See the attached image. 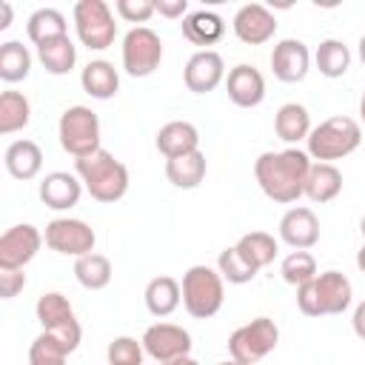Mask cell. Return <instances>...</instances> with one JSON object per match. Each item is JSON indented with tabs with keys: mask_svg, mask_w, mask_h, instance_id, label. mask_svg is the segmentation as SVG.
I'll use <instances>...</instances> for the list:
<instances>
[{
	"mask_svg": "<svg viewBox=\"0 0 365 365\" xmlns=\"http://www.w3.org/2000/svg\"><path fill=\"white\" fill-rule=\"evenodd\" d=\"M0 11H3V17H0V31H6V29L11 26V6H9V3H0Z\"/></svg>",
	"mask_w": 365,
	"mask_h": 365,
	"instance_id": "7bdbcfd3",
	"label": "cell"
},
{
	"mask_svg": "<svg viewBox=\"0 0 365 365\" xmlns=\"http://www.w3.org/2000/svg\"><path fill=\"white\" fill-rule=\"evenodd\" d=\"M182 80H185L188 91L208 94L225 80V63L214 48H200L188 57V63L182 68Z\"/></svg>",
	"mask_w": 365,
	"mask_h": 365,
	"instance_id": "5bb4252c",
	"label": "cell"
},
{
	"mask_svg": "<svg viewBox=\"0 0 365 365\" xmlns=\"http://www.w3.org/2000/svg\"><path fill=\"white\" fill-rule=\"evenodd\" d=\"M356 268L365 274V242H362V248L356 251Z\"/></svg>",
	"mask_w": 365,
	"mask_h": 365,
	"instance_id": "f6af8a7d",
	"label": "cell"
},
{
	"mask_svg": "<svg viewBox=\"0 0 365 365\" xmlns=\"http://www.w3.org/2000/svg\"><path fill=\"white\" fill-rule=\"evenodd\" d=\"M74 174L97 202H117L128 191V168L106 148L74 160Z\"/></svg>",
	"mask_w": 365,
	"mask_h": 365,
	"instance_id": "7a4b0ae2",
	"label": "cell"
},
{
	"mask_svg": "<svg viewBox=\"0 0 365 365\" xmlns=\"http://www.w3.org/2000/svg\"><path fill=\"white\" fill-rule=\"evenodd\" d=\"M31 120V103L20 91H3L0 94V134L23 131Z\"/></svg>",
	"mask_w": 365,
	"mask_h": 365,
	"instance_id": "d6a6232c",
	"label": "cell"
},
{
	"mask_svg": "<svg viewBox=\"0 0 365 365\" xmlns=\"http://www.w3.org/2000/svg\"><path fill=\"white\" fill-rule=\"evenodd\" d=\"M157 365H200V362L188 354V356H177V359H168V362H157Z\"/></svg>",
	"mask_w": 365,
	"mask_h": 365,
	"instance_id": "ee69618b",
	"label": "cell"
},
{
	"mask_svg": "<svg viewBox=\"0 0 365 365\" xmlns=\"http://www.w3.org/2000/svg\"><path fill=\"white\" fill-rule=\"evenodd\" d=\"M114 9H117V14H120L125 23H145V20H151V14L157 11L151 0H117Z\"/></svg>",
	"mask_w": 365,
	"mask_h": 365,
	"instance_id": "f35d334b",
	"label": "cell"
},
{
	"mask_svg": "<svg viewBox=\"0 0 365 365\" xmlns=\"http://www.w3.org/2000/svg\"><path fill=\"white\" fill-rule=\"evenodd\" d=\"M359 120L365 123V88H362V97H359Z\"/></svg>",
	"mask_w": 365,
	"mask_h": 365,
	"instance_id": "7dc6e473",
	"label": "cell"
},
{
	"mask_svg": "<svg viewBox=\"0 0 365 365\" xmlns=\"http://www.w3.org/2000/svg\"><path fill=\"white\" fill-rule=\"evenodd\" d=\"M74 31L80 43L91 51H103L117 40V23L106 0H77L74 3Z\"/></svg>",
	"mask_w": 365,
	"mask_h": 365,
	"instance_id": "ba28073f",
	"label": "cell"
},
{
	"mask_svg": "<svg viewBox=\"0 0 365 365\" xmlns=\"http://www.w3.org/2000/svg\"><path fill=\"white\" fill-rule=\"evenodd\" d=\"M277 345H279V328L271 317H257V319L240 325L228 336V354H231V359H237L242 365H257Z\"/></svg>",
	"mask_w": 365,
	"mask_h": 365,
	"instance_id": "52a82bcc",
	"label": "cell"
},
{
	"mask_svg": "<svg viewBox=\"0 0 365 365\" xmlns=\"http://www.w3.org/2000/svg\"><path fill=\"white\" fill-rule=\"evenodd\" d=\"M279 274L288 285H305L317 277V259L311 251H291L282 257V265H279Z\"/></svg>",
	"mask_w": 365,
	"mask_h": 365,
	"instance_id": "e575fe53",
	"label": "cell"
},
{
	"mask_svg": "<svg viewBox=\"0 0 365 365\" xmlns=\"http://www.w3.org/2000/svg\"><path fill=\"white\" fill-rule=\"evenodd\" d=\"M57 137H60L63 151L71 154L74 160L88 157L103 148L100 145V117L88 106H68L60 114Z\"/></svg>",
	"mask_w": 365,
	"mask_h": 365,
	"instance_id": "8992f818",
	"label": "cell"
},
{
	"mask_svg": "<svg viewBox=\"0 0 365 365\" xmlns=\"http://www.w3.org/2000/svg\"><path fill=\"white\" fill-rule=\"evenodd\" d=\"M351 279L339 271H322L297 288V308L305 317H336L351 305Z\"/></svg>",
	"mask_w": 365,
	"mask_h": 365,
	"instance_id": "3957f363",
	"label": "cell"
},
{
	"mask_svg": "<svg viewBox=\"0 0 365 365\" xmlns=\"http://www.w3.org/2000/svg\"><path fill=\"white\" fill-rule=\"evenodd\" d=\"M362 143V128L354 117H345V114H336V117H328L322 120L317 128H311L308 140H305V151L314 163H334V160H342L348 154H354Z\"/></svg>",
	"mask_w": 365,
	"mask_h": 365,
	"instance_id": "277c9868",
	"label": "cell"
},
{
	"mask_svg": "<svg viewBox=\"0 0 365 365\" xmlns=\"http://www.w3.org/2000/svg\"><path fill=\"white\" fill-rule=\"evenodd\" d=\"M143 299H145V308H148L154 317H168V314H174V311L180 308V302H182V288H180V282H177L174 277L160 274V277H154V279L145 285Z\"/></svg>",
	"mask_w": 365,
	"mask_h": 365,
	"instance_id": "484cf974",
	"label": "cell"
},
{
	"mask_svg": "<svg viewBox=\"0 0 365 365\" xmlns=\"http://www.w3.org/2000/svg\"><path fill=\"white\" fill-rule=\"evenodd\" d=\"M217 365H242V362H237V359H228V362H217Z\"/></svg>",
	"mask_w": 365,
	"mask_h": 365,
	"instance_id": "681fc988",
	"label": "cell"
},
{
	"mask_svg": "<svg viewBox=\"0 0 365 365\" xmlns=\"http://www.w3.org/2000/svg\"><path fill=\"white\" fill-rule=\"evenodd\" d=\"M237 254L248 262V265H254L257 271H262L265 265H271L274 259H277V251H279V245H277V240L268 234V231H248V234H242L240 240H237Z\"/></svg>",
	"mask_w": 365,
	"mask_h": 365,
	"instance_id": "83f0119b",
	"label": "cell"
},
{
	"mask_svg": "<svg viewBox=\"0 0 365 365\" xmlns=\"http://www.w3.org/2000/svg\"><path fill=\"white\" fill-rule=\"evenodd\" d=\"M71 351L48 331H43L40 336H34V342L29 345V365H66V356Z\"/></svg>",
	"mask_w": 365,
	"mask_h": 365,
	"instance_id": "d590c367",
	"label": "cell"
},
{
	"mask_svg": "<svg viewBox=\"0 0 365 365\" xmlns=\"http://www.w3.org/2000/svg\"><path fill=\"white\" fill-rule=\"evenodd\" d=\"M111 274H114V271H111V259H108L106 254L91 251V254L74 259V277H77V282H80L83 288H88V291H103V288L111 282Z\"/></svg>",
	"mask_w": 365,
	"mask_h": 365,
	"instance_id": "f1b7e54d",
	"label": "cell"
},
{
	"mask_svg": "<svg viewBox=\"0 0 365 365\" xmlns=\"http://www.w3.org/2000/svg\"><path fill=\"white\" fill-rule=\"evenodd\" d=\"M182 308L194 319H208L222 308L225 299V279L211 265H191L182 274Z\"/></svg>",
	"mask_w": 365,
	"mask_h": 365,
	"instance_id": "5b68a950",
	"label": "cell"
},
{
	"mask_svg": "<svg viewBox=\"0 0 365 365\" xmlns=\"http://www.w3.org/2000/svg\"><path fill=\"white\" fill-rule=\"evenodd\" d=\"M31 71V51L20 40H6L0 46V80L20 83Z\"/></svg>",
	"mask_w": 365,
	"mask_h": 365,
	"instance_id": "1f68e13d",
	"label": "cell"
},
{
	"mask_svg": "<svg viewBox=\"0 0 365 365\" xmlns=\"http://www.w3.org/2000/svg\"><path fill=\"white\" fill-rule=\"evenodd\" d=\"M314 63H317V68H319L322 77L336 80V77H342V74L351 68V51H348V46H345L342 40L328 37V40H322V43L317 46Z\"/></svg>",
	"mask_w": 365,
	"mask_h": 365,
	"instance_id": "f546056e",
	"label": "cell"
},
{
	"mask_svg": "<svg viewBox=\"0 0 365 365\" xmlns=\"http://www.w3.org/2000/svg\"><path fill=\"white\" fill-rule=\"evenodd\" d=\"M80 86L94 100H111L120 91V74L108 60H91L80 71Z\"/></svg>",
	"mask_w": 365,
	"mask_h": 365,
	"instance_id": "44dd1931",
	"label": "cell"
},
{
	"mask_svg": "<svg viewBox=\"0 0 365 365\" xmlns=\"http://www.w3.org/2000/svg\"><path fill=\"white\" fill-rule=\"evenodd\" d=\"M154 9H157V14H163L168 20H177V17L188 14V3L185 0H157Z\"/></svg>",
	"mask_w": 365,
	"mask_h": 365,
	"instance_id": "60d3db41",
	"label": "cell"
},
{
	"mask_svg": "<svg viewBox=\"0 0 365 365\" xmlns=\"http://www.w3.org/2000/svg\"><path fill=\"white\" fill-rule=\"evenodd\" d=\"M351 325H354V334H356L359 339H365V299L354 308V319H351Z\"/></svg>",
	"mask_w": 365,
	"mask_h": 365,
	"instance_id": "b9f144b4",
	"label": "cell"
},
{
	"mask_svg": "<svg viewBox=\"0 0 365 365\" xmlns=\"http://www.w3.org/2000/svg\"><path fill=\"white\" fill-rule=\"evenodd\" d=\"M34 314H37V322L43 325V331L57 328V325H66V322L74 319V308H71L68 297L60 294V291H46V294L37 299Z\"/></svg>",
	"mask_w": 365,
	"mask_h": 365,
	"instance_id": "836d02e7",
	"label": "cell"
},
{
	"mask_svg": "<svg viewBox=\"0 0 365 365\" xmlns=\"http://www.w3.org/2000/svg\"><path fill=\"white\" fill-rule=\"evenodd\" d=\"M3 165L14 180H34L43 168V148L34 140H14L6 145Z\"/></svg>",
	"mask_w": 365,
	"mask_h": 365,
	"instance_id": "ffe728a7",
	"label": "cell"
},
{
	"mask_svg": "<svg viewBox=\"0 0 365 365\" xmlns=\"http://www.w3.org/2000/svg\"><path fill=\"white\" fill-rule=\"evenodd\" d=\"M314 160L302 148H285V151H262L254 163V177L262 194L274 202H297L305 194V180Z\"/></svg>",
	"mask_w": 365,
	"mask_h": 365,
	"instance_id": "6da1fadb",
	"label": "cell"
},
{
	"mask_svg": "<svg viewBox=\"0 0 365 365\" xmlns=\"http://www.w3.org/2000/svg\"><path fill=\"white\" fill-rule=\"evenodd\" d=\"M279 240L294 251H308L319 242V220L308 205H294L279 220Z\"/></svg>",
	"mask_w": 365,
	"mask_h": 365,
	"instance_id": "2e32d148",
	"label": "cell"
},
{
	"mask_svg": "<svg viewBox=\"0 0 365 365\" xmlns=\"http://www.w3.org/2000/svg\"><path fill=\"white\" fill-rule=\"evenodd\" d=\"M46 245L63 257H86L94 251V242H97V234L88 222L83 220H74V217H57L46 225V234H43Z\"/></svg>",
	"mask_w": 365,
	"mask_h": 365,
	"instance_id": "30bf717a",
	"label": "cell"
},
{
	"mask_svg": "<svg viewBox=\"0 0 365 365\" xmlns=\"http://www.w3.org/2000/svg\"><path fill=\"white\" fill-rule=\"evenodd\" d=\"M40 200L46 208L51 211H68L80 202L83 197V180L77 174H68V171H51L40 180V188H37Z\"/></svg>",
	"mask_w": 365,
	"mask_h": 365,
	"instance_id": "ac0fdd59",
	"label": "cell"
},
{
	"mask_svg": "<svg viewBox=\"0 0 365 365\" xmlns=\"http://www.w3.org/2000/svg\"><path fill=\"white\" fill-rule=\"evenodd\" d=\"M26 288V274L23 268H0V297L11 299Z\"/></svg>",
	"mask_w": 365,
	"mask_h": 365,
	"instance_id": "ab89813d",
	"label": "cell"
},
{
	"mask_svg": "<svg viewBox=\"0 0 365 365\" xmlns=\"http://www.w3.org/2000/svg\"><path fill=\"white\" fill-rule=\"evenodd\" d=\"M182 37L194 46H214L222 34H225V23L217 11H208V9H197L191 14L182 17Z\"/></svg>",
	"mask_w": 365,
	"mask_h": 365,
	"instance_id": "603a6c76",
	"label": "cell"
},
{
	"mask_svg": "<svg viewBox=\"0 0 365 365\" xmlns=\"http://www.w3.org/2000/svg\"><path fill=\"white\" fill-rule=\"evenodd\" d=\"M274 131L282 143L294 145L299 140H308L311 134V114L302 103H285L274 114Z\"/></svg>",
	"mask_w": 365,
	"mask_h": 365,
	"instance_id": "cb8c5ba5",
	"label": "cell"
},
{
	"mask_svg": "<svg viewBox=\"0 0 365 365\" xmlns=\"http://www.w3.org/2000/svg\"><path fill=\"white\" fill-rule=\"evenodd\" d=\"M43 242V234L31 222L6 228L0 237V268H26L37 257Z\"/></svg>",
	"mask_w": 365,
	"mask_h": 365,
	"instance_id": "7c38bea8",
	"label": "cell"
},
{
	"mask_svg": "<svg viewBox=\"0 0 365 365\" xmlns=\"http://www.w3.org/2000/svg\"><path fill=\"white\" fill-rule=\"evenodd\" d=\"M342 191V171L334 163H314L305 180V197L311 202H331Z\"/></svg>",
	"mask_w": 365,
	"mask_h": 365,
	"instance_id": "d4e9b609",
	"label": "cell"
},
{
	"mask_svg": "<svg viewBox=\"0 0 365 365\" xmlns=\"http://www.w3.org/2000/svg\"><path fill=\"white\" fill-rule=\"evenodd\" d=\"M143 348L151 359L157 362H168V359H177V356H188L191 354V334L182 328V325H174V322H154L145 328L143 334Z\"/></svg>",
	"mask_w": 365,
	"mask_h": 365,
	"instance_id": "8fae6325",
	"label": "cell"
},
{
	"mask_svg": "<svg viewBox=\"0 0 365 365\" xmlns=\"http://www.w3.org/2000/svg\"><path fill=\"white\" fill-rule=\"evenodd\" d=\"M217 271H220L222 279L231 282V285H245V282H251V279L257 277V268L248 265V262L237 254L234 245H228V248L220 251V257H217Z\"/></svg>",
	"mask_w": 365,
	"mask_h": 365,
	"instance_id": "8d00e7d4",
	"label": "cell"
},
{
	"mask_svg": "<svg viewBox=\"0 0 365 365\" xmlns=\"http://www.w3.org/2000/svg\"><path fill=\"white\" fill-rule=\"evenodd\" d=\"M359 231H362V240H365V214H362V220H359Z\"/></svg>",
	"mask_w": 365,
	"mask_h": 365,
	"instance_id": "c3c4849f",
	"label": "cell"
},
{
	"mask_svg": "<svg viewBox=\"0 0 365 365\" xmlns=\"http://www.w3.org/2000/svg\"><path fill=\"white\" fill-rule=\"evenodd\" d=\"M143 342H137L134 336H114L108 342V365H143Z\"/></svg>",
	"mask_w": 365,
	"mask_h": 365,
	"instance_id": "74e56055",
	"label": "cell"
},
{
	"mask_svg": "<svg viewBox=\"0 0 365 365\" xmlns=\"http://www.w3.org/2000/svg\"><path fill=\"white\" fill-rule=\"evenodd\" d=\"M205 171H208V163H205V154H202L200 148L191 151V154L165 160V180H168L174 188H182V191L197 188V185L205 180Z\"/></svg>",
	"mask_w": 365,
	"mask_h": 365,
	"instance_id": "7402d4cb",
	"label": "cell"
},
{
	"mask_svg": "<svg viewBox=\"0 0 365 365\" xmlns=\"http://www.w3.org/2000/svg\"><path fill=\"white\" fill-rule=\"evenodd\" d=\"M163 63V40L148 26H134L123 37V68L128 77H148Z\"/></svg>",
	"mask_w": 365,
	"mask_h": 365,
	"instance_id": "9c48e42d",
	"label": "cell"
},
{
	"mask_svg": "<svg viewBox=\"0 0 365 365\" xmlns=\"http://www.w3.org/2000/svg\"><path fill=\"white\" fill-rule=\"evenodd\" d=\"M271 71L279 83H302L311 71V51L302 40L285 37L271 51Z\"/></svg>",
	"mask_w": 365,
	"mask_h": 365,
	"instance_id": "4fadbf2b",
	"label": "cell"
},
{
	"mask_svg": "<svg viewBox=\"0 0 365 365\" xmlns=\"http://www.w3.org/2000/svg\"><path fill=\"white\" fill-rule=\"evenodd\" d=\"M225 91H228V100L240 108H254L265 100V77L259 68L248 66V63H240L228 71L225 77Z\"/></svg>",
	"mask_w": 365,
	"mask_h": 365,
	"instance_id": "e0dca14e",
	"label": "cell"
},
{
	"mask_svg": "<svg viewBox=\"0 0 365 365\" xmlns=\"http://www.w3.org/2000/svg\"><path fill=\"white\" fill-rule=\"evenodd\" d=\"M231 26H234V34L245 46H262V43L274 40V34H277V17L262 3H245V6H240Z\"/></svg>",
	"mask_w": 365,
	"mask_h": 365,
	"instance_id": "9a60e30c",
	"label": "cell"
},
{
	"mask_svg": "<svg viewBox=\"0 0 365 365\" xmlns=\"http://www.w3.org/2000/svg\"><path fill=\"white\" fill-rule=\"evenodd\" d=\"M37 60L43 63V68L54 77L60 74H68L77 63V46L71 43L68 34L63 37H54V40H46L43 46H37Z\"/></svg>",
	"mask_w": 365,
	"mask_h": 365,
	"instance_id": "4316f807",
	"label": "cell"
},
{
	"mask_svg": "<svg viewBox=\"0 0 365 365\" xmlns=\"http://www.w3.org/2000/svg\"><path fill=\"white\" fill-rule=\"evenodd\" d=\"M154 145L165 160H174V157H182L200 148V131L188 120H171L157 131Z\"/></svg>",
	"mask_w": 365,
	"mask_h": 365,
	"instance_id": "d6986e66",
	"label": "cell"
},
{
	"mask_svg": "<svg viewBox=\"0 0 365 365\" xmlns=\"http://www.w3.org/2000/svg\"><path fill=\"white\" fill-rule=\"evenodd\" d=\"M26 34H29V40H31L34 46H43L46 40H54V37L68 34V23H66L63 11L46 6V9H37V11L29 17Z\"/></svg>",
	"mask_w": 365,
	"mask_h": 365,
	"instance_id": "4dcf8cb0",
	"label": "cell"
},
{
	"mask_svg": "<svg viewBox=\"0 0 365 365\" xmlns=\"http://www.w3.org/2000/svg\"><path fill=\"white\" fill-rule=\"evenodd\" d=\"M356 48H359V60H362V66H365V34L359 37V46H356Z\"/></svg>",
	"mask_w": 365,
	"mask_h": 365,
	"instance_id": "bcb514c9",
	"label": "cell"
}]
</instances>
